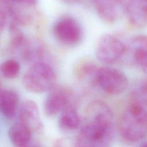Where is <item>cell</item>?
<instances>
[{"label":"cell","mask_w":147,"mask_h":147,"mask_svg":"<svg viewBox=\"0 0 147 147\" xmlns=\"http://www.w3.org/2000/svg\"><path fill=\"white\" fill-rule=\"evenodd\" d=\"M9 16L6 5L0 2V33L4 29Z\"/></svg>","instance_id":"ac0fdd59"},{"label":"cell","mask_w":147,"mask_h":147,"mask_svg":"<svg viewBox=\"0 0 147 147\" xmlns=\"http://www.w3.org/2000/svg\"><path fill=\"white\" fill-rule=\"evenodd\" d=\"M63 1H64L65 2L69 3V4H75V3L80 2L83 0H63Z\"/></svg>","instance_id":"ffe728a7"},{"label":"cell","mask_w":147,"mask_h":147,"mask_svg":"<svg viewBox=\"0 0 147 147\" xmlns=\"http://www.w3.org/2000/svg\"><path fill=\"white\" fill-rule=\"evenodd\" d=\"M74 94L68 88L58 86L50 90L44 104V111L47 117H52L61 112L72 105Z\"/></svg>","instance_id":"52a82bcc"},{"label":"cell","mask_w":147,"mask_h":147,"mask_svg":"<svg viewBox=\"0 0 147 147\" xmlns=\"http://www.w3.org/2000/svg\"><path fill=\"white\" fill-rule=\"evenodd\" d=\"M128 53L132 62L147 73V36L137 35L133 37L126 46L125 53Z\"/></svg>","instance_id":"9c48e42d"},{"label":"cell","mask_w":147,"mask_h":147,"mask_svg":"<svg viewBox=\"0 0 147 147\" xmlns=\"http://www.w3.org/2000/svg\"><path fill=\"white\" fill-rule=\"evenodd\" d=\"M126 45L118 38L111 34H105L99 39L96 49L98 59L106 64H113L122 57Z\"/></svg>","instance_id":"5b68a950"},{"label":"cell","mask_w":147,"mask_h":147,"mask_svg":"<svg viewBox=\"0 0 147 147\" xmlns=\"http://www.w3.org/2000/svg\"><path fill=\"white\" fill-rule=\"evenodd\" d=\"M2 88V87H1V83H0V90Z\"/></svg>","instance_id":"603a6c76"},{"label":"cell","mask_w":147,"mask_h":147,"mask_svg":"<svg viewBox=\"0 0 147 147\" xmlns=\"http://www.w3.org/2000/svg\"><path fill=\"white\" fill-rule=\"evenodd\" d=\"M98 16L107 23H114L121 14L123 0H94Z\"/></svg>","instance_id":"30bf717a"},{"label":"cell","mask_w":147,"mask_h":147,"mask_svg":"<svg viewBox=\"0 0 147 147\" xmlns=\"http://www.w3.org/2000/svg\"><path fill=\"white\" fill-rule=\"evenodd\" d=\"M142 147H147V142L145 143V144H144L142 146Z\"/></svg>","instance_id":"7402d4cb"},{"label":"cell","mask_w":147,"mask_h":147,"mask_svg":"<svg viewBox=\"0 0 147 147\" xmlns=\"http://www.w3.org/2000/svg\"><path fill=\"white\" fill-rule=\"evenodd\" d=\"M18 122L26 126L33 132H40L43 129V123L37 105L32 100H24L21 105Z\"/></svg>","instance_id":"ba28073f"},{"label":"cell","mask_w":147,"mask_h":147,"mask_svg":"<svg viewBox=\"0 0 147 147\" xmlns=\"http://www.w3.org/2000/svg\"><path fill=\"white\" fill-rule=\"evenodd\" d=\"M18 100V95L14 90L2 88L0 90V114L7 119L14 118Z\"/></svg>","instance_id":"7c38bea8"},{"label":"cell","mask_w":147,"mask_h":147,"mask_svg":"<svg viewBox=\"0 0 147 147\" xmlns=\"http://www.w3.org/2000/svg\"><path fill=\"white\" fill-rule=\"evenodd\" d=\"M19 147H41L40 146L38 145L37 144H30V142L26 145L24 146H19Z\"/></svg>","instance_id":"44dd1931"},{"label":"cell","mask_w":147,"mask_h":147,"mask_svg":"<svg viewBox=\"0 0 147 147\" xmlns=\"http://www.w3.org/2000/svg\"><path fill=\"white\" fill-rule=\"evenodd\" d=\"M0 71L5 78L9 79H14L20 74V65L17 61L14 59H8L1 64Z\"/></svg>","instance_id":"9a60e30c"},{"label":"cell","mask_w":147,"mask_h":147,"mask_svg":"<svg viewBox=\"0 0 147 147\" xmlns=\"http://www.w3.org/2000/svg\"><path fill=\"white\" fill-rule=\"evenodd\" d=\"M126 10L133 25L142 27L147 24V0H128Z\"/></svg>","instance_id":"8fae6325"},{"label":"cell","mask_w":147,"mask_h":147,"mask_svg":"<svg viewBox=\"0 0 147 147\" xmlns=\"http://www.w3.org/2000/svg\"><path fill=\"white\" fill-rule=\"evenodd\" d=\"M80 124L79 115L75 109L71 105L63 110L59 118V126L64 130H74L78 129Z\"/></svg>","instance_id":"5bb4252c"},{"label":"cell","mask_w":147,"mask_h":147,"mask_svg":"<svg viewBox=\"0 0 147 147\" xmlns=\"http://www.w3.org/2000/svg\"><path fill=\"white\" fill-rule=\"evenodd\" d=\"M94 81L105 92L110 95L121 94L129 86L125 74L118 69L109 67L98 68Z\"/></svg>","instance_id":"3957f363"},{"label":"cell","mask_w":147,"mask_h":147,"mask_svg":"<svg viewBox=\"0 0 147 147\" xmlns=\"http://www.w3.org/2000/svg\"><path fill=\"white\" fill-rule=\"evenodd\" d=\"M113 114L102 100H93L87 106L79 135L97 145L106 147L112 134Z\"/></svg>","instance_id":"6da1fadb"},{"label":"cell","mask_w":147,"mask_h":147,"mask_svg":"<svg viewBox=\"0 0 147 147\" xmlns=\"http://www.w3.org/2000/svg\"><path fill=\"white\" fill-rule=\"evenodd\" d=\"M9 29L10 33V44L11 48L18 49L21 47H24L26 41L23 33L19 29L18 26L13 22H10Z\"/></svg>","instance_id":"2e32d148"},{"label":"cell","mask_w":147,"mask_h":147,"mask_svg":"<svg viewBox=\"0 0 147 147\" xmlns=\"http://www.w3.org/2000/svg\"><path fill=\"white\" fill-rule=\"evenodd\" d=\"M32 131L26 126L17 122L11 126L8 130V136L15 147L29 144L30 142Z\"/></svg>","instance_id":"4fadbf2b"},{"label":"cell","mask_w":147,"mask_h":147,"mask_svg":"<svg viewBox=\"0 0 147 147\" xmlns=\"http://www.w3.org/2000/svg\"><path fill=\"white\" fill-rule=\"evenodd\" d=\"M118 129L123 138L136 142L147 134V123L133 115L126 109L119 120Z\"/></svg>","instance_id":"8992f818"},{"label":"cell","mask_w":147,"mask_h":147,"mask_svg":"<svg viewBox=\"0 0 147 147\" xmlns=\"http://www.w3.org/2000/svg\"><path fill=\"white\" fill-rule=\"evenodd\" d=\"M56 75L52 67L41 61L33 64L25 72L22 83L24 87L33 93H42L55 87Z\"/></svg>","instance_id":"7a4b0ae2"},{"label":"cell","mask_w":147,"mask_h":147,"mask_svg":"<svg viewBox=\"0 0 147 147\" xmlns=\"http://www.w3.org/2000/svg\"><path fill=\"white\" fill-rule=\"evenodd\" d=\"M1 2L23 7L25 8L34 6L38 2V0H0Z\"/></svg>","instance_id":"e0dca14e"},{"label":"cell","mask_w":147,"mask_h":147,"mask_svg":"<svg viewBox=\"0 0 147 147\" xmlns=\"http://www.w3.org/2000/svg\"><path fill=\"white\" fill-rule=\"evenodd\" d=\"M53 147H67V145L64 139L58 138L53 142Z\"/></svg>","instance_id":"d6986e66"},{"label":"cell","mask_w":147,"mask_h":147,"mask_svg":"<svg viewBox=\"0 0 147 147\" xmlns=\"http://www.w3.org/2000/svg\"><path fill=\"white\" fill-rule=\"evenodd\" d=\"M53 34L58 42L67 47H75L83 37V30L79 22L71 16L58 18L53 26Z\"/></svg>","instance_id":"277c9868"}]
</instances>
